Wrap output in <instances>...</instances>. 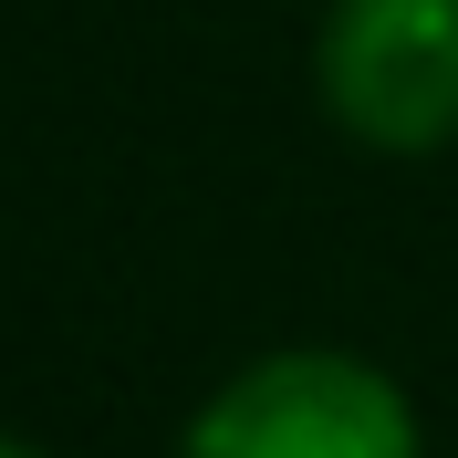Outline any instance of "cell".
I'll list each match as a JSON object with an SVG mask.
<instances>
[{
  "instance_id": "cell-1",
  "label": "cell",
  "mask_w": 458,
  "mask_h": 458,
  "mask_svg": "<svg viewBox=\"0 0 458 458\" xmlns=\"http://www.w3.org/2000/svg\"><path fill=\"white\" fill-rule=\"evenodd\" d=\"M188 458H428L417 406L386 365L334 354V344H292L260 354L199 406Z\"/></svg>"
},
{
  "instance_id": "cell-2",
  "label": "cell",
  "mask_w": 458,
  "mask_h": 458,
  "mask_svg": "<svg viewBox=\"0 0 458 458\" xmlns=\"http://www.w3.org/2000/svg\"><path fill=\"white\" fill-rule=\"evenodd\" d=\"M313 84L354 146L437 157L458 136V0H334Z\"/></svg>"
},
{
  "instance_id": "cell-3",
  "label": "cell",
  "mask_w": 458,
  "mask_h": 458,
  "mask_svg": "<svg viewBox=\"0 0 458 458\" xmlns=\"http://www.w3.org/2000/svg\"><path fill=\"white\" fill-rule=\"evenodd\" d=\"M0 458H42V448H21V437H0Z\"/></svg>"
}]
</instances>
